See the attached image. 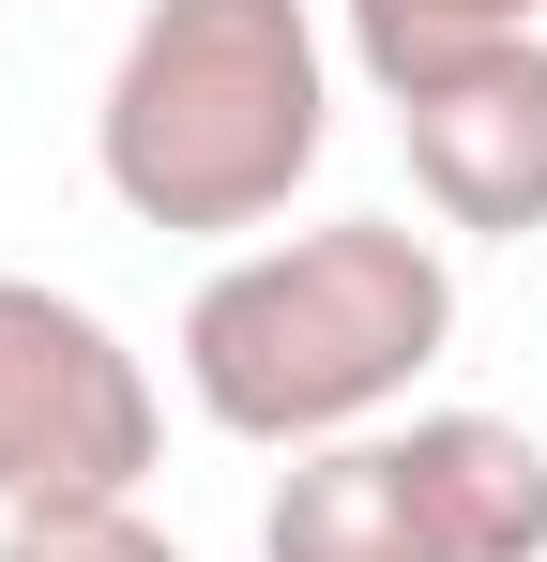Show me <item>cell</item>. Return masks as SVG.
I'll use <instances>...</instances> for the list:
<instances>
[{
    "label": "cell",
    "instance_id": "277c9868",
    "mask_svg": "<svg viewBox=\"0 0 547 562\" xmlns=\"http://www.w3.org/2000/svg\"><path fill=\"white\" fill-rule=\"evenodd\" d=\"M395 106V153H411V198L471 228V244H533L547 228V31L533 46H471L442 77H411Z\"/></svg>",
    "mask_w": 547,
    "mask_h": 562
},
{
    "label": "cell",
    "instance_id": "5b68a950",
    "mask_svg": "<svg viewBox=\"0 0 547 562\" xmlns=\"http://www.w3.org/2000/svg\"><path fill=\"white\" fill-rule=\"evenodd\" d=\"M395 441V486L426 517L442 562H547V441L502 426V411H411L380 426Z\"/></svg>",
    "mask_w": 547,
    "mask_h": 562
},
{
    "label": "cell",
    "instance_id": "ba28073f",
    "mask_svg": "<svg viewBox=\"0 0 547 562\" xmlns=\"http://www.w3.org/2000/svg\"><path fill=\"white\" fill-rule=\"evenodd\" d=\"M0 562H182L137 502H62V517H0Z\"/></svg>",
    "mask_w": 547,
    "mask_h": 562
},
{
    "label": "cell",
    "instance_id": "52a82bcc",
    "mask_svg": "<svg viewBox=\"0 0 547 562\" xmlns=\"http://www.w3.org/2000/svg\"><path fill=\"white\" fill-rule=\"evenodd\" d=\"M547 0H350V61L380 92H411V77H442L471 46H533Z\"/></svg>",
    "mask_w": 547,
    "mask_h": 562
},
{
    "label": "cell",
    "instance_id": "8992f818",
    "mask_svg": "<svg viewBox=\"0 0 547 562\" xmlns=\"http://www.w3.org/2000/svg\"><path fill=\"white\" fill-rule=\"evenodd\" d=\"M259 562H442V548H426V517H411V486H395V441L365 426V441H320V457L274 471Z\"/></svg>",
    "mask_w": 547,
    "mask_h": 562
},
{
    "label": "cell",
    "instance_id": "6da1fadb",
    "mask_svg": "<svg viewBox=\"0 0 547 562\" xmlns=\"http://www.w3.org/2000/svg\"><path fill=\"white\" fill-rule=\"evenodd\" d=\"M442 350H456V259L395 213H320V228L228 244L182 304V395L274 457L395 426Z\"/></svg>",
    "mask_w": 547,
    "mask_h": 562
},
{
    "label": "cell",
    "instance_id": "7a4b0ae2",
    "mask_svg": "<svg viewBox=\"0 0 547 562\" xmlns=\"http://www.w3.org/2000/svg\"><path fill=\"white\" fill-rule=\"evenodd\" d=\"M335 153V46L304 0H137L107 92H91V168L168 244H259Z\"/></svg>",
    "mask_w": 547,
    "mask_h": 562
},
{
    "label": "cell",
    "instance_id": "3957f363",
    "mask_svg": "<svg viewBox=\"0 0 547 562\" xmlns=\"http://www.w3.org/2000/svg\"><path fill=\"white\" fill-rule=\"evenodd\" d=\"M168 441L153 366L91 319L77 289L0 274V517H62V502H137V471Z\"/></svg>",
    "mask_w": 547,
    "mask_h": 562
}]
</instances>
